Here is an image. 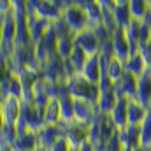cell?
<instances>
[{"label": "cell", "instance_id": "obj_1", "mask_svg": "<svg viewBox=\"0 0 151 151\" xmlns=\"http://www.w3.org/2000/svg\"><path fill=\"white\" fill-rule=\"evenodd\" d=\"M65 88L76 100H84V102H90V104L97 106V100H99V95H100L99 84L86 81L81 74H76L74 77H70L67 81Z\"/></svg>", "mask_w": 151, "mask_h": 151}, {"label": "cell", "instance_id": "obj_2", "mask_svg": "<svg viewBox=\"0 0 151 151\" xmlns=\"http://www.w3.org/2000/svg\"><path fill=\"white\" fill-rule=\"evenodd\" d=\"M62 19H63V23L74 32L76 35L84 32L86 28H90L86 12H84L81 2H65L63 12H62Z\"/></svg>", "mask_w": 151, "mask_h": 151}, {"label": "cell", "instance_id": "obj_3", "mask_svg": "<svg viewBox=\"0 0 151 151\" xmlns=\"http://www.w3.org/2000/svg\"><path fill=\"white\" fill-rule=\"evenodd\" d=\"M63 5H65V2H56V0H35V2H32L35 16L51 23V25H55L56 21L62 19Z\"/></svg>", "mask_w": 151, "mask_h": 151}, {"label": "cell", "instance_id": "obj_4", "mask_svg": "<svg viewBox=\"0 0 151 151\" xmlns=\"http://www.w3.org/2000/svg\"><path fill=\"white\" fill-rule=\"evenodd\" d=\"M18 123L27 130V132H37L44 125L42 123V109H39L34 102H23L21 107V116Z\"/></svg>", "mask_w": 151, "mask_h": 151}, {"label": "cell", "instance_id": "obj_5", "mask_svg": "<svg viewBox=\"0 0 151 151\" xmlns=\"http://www.w3.org/2000/svg\"><path fill=\"white\" fill-rule=\"evenodd\" d=\"M62 132H63V137L70 142L72 148H81L83 144L88 142L90 139V127L86 125H81L77 121H70V123H62Z\"/></svg>", "mask_w": 151, "mask_h": 151}, {"label": "cell", "instance_id": "obj_6", "mask_svg": "<svg viewBox=\"0 0 151 151\" xmlns=\"http://www.w3.org/2000/svg\"><path fill=\"white\" fill-rule=\"evenodd\" d=\"M111 47H113V56L119 62H127L130 58V44L125 34V28H116L111 34Z\"/></svg>", "mask_w": 151, "mask_h": 151}, {"label": "cell", "instance_id": "obj_7", "mask_svg": "<svg viewBox=\"0 0 151 151\" xmlns=\"http://www.w3.org/2000/svg\"><path fill=\"white\" fill-rule=\"evenodd\" d=\"M21 107H23V100L14 99V97H5L4 100H0V109L4 114V121L5 127H14L21 116Z\"/></svg>", "mask_w": 151, "mask_h": 151}, {"label": "cell", "instance_id": "obj_8", "mask_svg": "<svg viewBox=\"0 0 151 151\" xmlns=\"http://www.w3.org/2000/svg\"><path fill=\"white\" fill-rule=\"evenodd\" d=\"M74 42H76V46H79L88 56H95V55L100 53L102 42H100V39L97 37V34H95L91 28H86L84 32L77 34L76 39H74Z\"/></svg>", "mask_w": 151, "mask_h": 151}, {"label": "cell", "instance_id": "obj_9", "mask_svg": "<svg viewBox=\"0 0 151 151\" xmlns=\"http://www.w3.org/2000/svg\"><path fill=\"white\" fill-rule=\"evenodd\" d=\"M97 116H99V111H97L95 104H90V102H84V100H76L74 99V121L90 127L97 119Z\"/></svg>", "mask_w": 151, "mask_h": 151}, {"label": "cell", "instance_id": "obj_10", "mask_svg": "<svg viewBox=\"0 0 151 151\" xmlns=\"http://www.w3.org/2000/svg\"><path fill=\"white\" fill-rule=\"evenodd\" d=\"M102 74H104V67H102V60H100V56H99V55L90 56V58L86 60L83 70H81V76H83L86 81L99 84L100 79H102Z\"/></svg>", "mask_w": 151, "mask_h": 151}, {"label": "cell", "instance_id": "obj_11", "mask_svg": "<svg viewBox=\"0 0 151 151\" xmlns=\"http://www.w3.org/2000/svg\"><path fill=\"white\" fill-rule=\"evenodd\" d=\"M137 83H139V77L125 72V76L116 83L118 95L127 99V100H135V97H137Z\"/></svg>", "mask_w": 151, "mask_h": 151}, {"label": "cell", "instance_id": "obj_12", "mask_svg": "<svg viewBox=\"0 0 151 151\" xmlns=\"http://www.w3.org/2000/svg\"><path fill=\"white\" fill-rule=\"evenodd\" d=\"M35 134H37L39 146H44V148H47V150L63 135L62 125H55V127H51V125H42Z\"/></svg>", "mask_w": 151, "mask_h": 151}, {"label": "cell", "instance_id": "obj_13", "mask_svg": "<svg viewBox=\"0 0 151 151\" xmlns=\"http://www.w3.org/2000/svg\"><path fill=\"white\" fill-rule=\"evenodd\" d=\"M58 104H60V119H62V123L74 121V97L67 91L65 86H62V90L58 93Z\"/></svg>", "mask_w": 151, "mask_h": 151}, {"label": "cell", "instance_id": "obj_14", "mask_svg": "<svg viewBox=\"0 0 151 151\" xmlns=\"http://www.w3.org/2000/svg\"><path fill=\"white\" fill-rule=\"evenodd\" d=\"M127 114H128V100L123 99V97H119L118 102H116V106L113 107V111L109 113V118H111V121L114 123V127L118 130H123V128L128 127Z\"/></svg>", "mask_w": 151, "mask_h": 151}, {"label": "cell", "instance_id": "obj_15", "mask_svg": "<svg viewBox=\"0 0 151 151\" xmlns=\"http://www.w3.org/2000/svg\"><path fill=\"white\" fill-rule=\"evenodd\" d=\"M42 123L44 125H60L62 119H60V104H58V95L56 97H51L47 100V104L42 107Z\"/></svg>", "mask_w": 151, "mask_h": 151}, {"label": "cell", "instance_id": "obj_16", "mask_svg": "<svg viewBox=\"0 0 151 151\" xmlns=\"http://www.w3.org/2000/svg\"><path fill=\"white\" fill-rule=\"evenodd\" d=\"M148 109L150 107L142 106L137 100H128V114H127L128 127H141V123L144 121V118L148 114Z\"/></svg>", "mask_w": 151, "mask_h": 151}, {"label": "cell", "instance_id": "obj_17", "mask_svg": "<svg viewBox=\"0 0 151 151\" xmlns=\"http://www.w3.org/2000/svg\"><path fill=\"white\" fill-rule=\"evenodd\" d=\"M113 16H114V21H116V27H118V28H125V27L132 21L128 0H114Z\"/></svg>", "mask_w": 151, "mask_h": 151}, {"label": "cell", "instance_id": "obj_18", "mask_svg": "<svg viewBox=\"0 0 151 151\" xmlns=\"http://www.w3.org/2000/svg\"><path fill=\"white\" fill-rule=\"evenodd\" d=\"M81 4H83V9L86 12L90 28H95V27L102 25V7H100L99 0H86V2H81Z\"/></svg>", "mask_w": 151, "mask_h": 151}, {"label": "cell", "instance_id": "obj_19", "mask_svg": "<svg viewBox=\"0 0 151 151\" xmlns=\"http://www.w3.org/2000/svg\"><path fill=\"white\" fill-rule=\"evenodd\" d=\"M100 60H102V58H100ZM102 67H104V74L107 76L114 84H116L123 76H125V63H123V62H119V60H118V58H114V56H113V58H109L107 62H104V60H102Z\"/></svg>", "mask_w": 151, "mask_h": 151}, {"label": "cell", "instance_id": "obj_20", "mask_svg": "<svg viewBox=\"0 0 151 151\" xmlns=\"http://www.w3.org/2000/svg\"><path fill=\"white\" fill-rule=\"evenodd\" d=\"M119 139H121L123 148L141 150V134H139V127H127V128L119 130Z\"/></svg>", "mask_w": 151, "mask_h": 151}, {"label": "cell", "instance_id": "obj_21", "mask_svg": "<svg viewBox=\"0 0 151 151\" xmlns=\"http://www.w3.org/2000/svg\"><path fill=\"white\" fill-rule=\"evenodd\" d=\"M137 102H141L142 106L151 107V77L146 72L144 76L139 77V83H137V97H135Z\"/></svg>", "mask_w": 151, "mask_h": 151}, {"label": "cell", "instance_id": "obj_22", "mask_svg": "<svg viewBox=\"0 0 151 151\" xmlns=\"http://www.w3.org/2000/svg\"><path fill=\"white\" fill-rule=\"evenodd\" d=\"M39 146V141H37V134L35 132H27L23 135H19L14 144L11 146L12 151H34Z\"/></svg>", "mask_w": 151, "mask_h": 151}, {"label": "cell", "instance_id": "obj_23", "mask_svg": "<svg viewBox=\"0 0 151 151\" xmlns=\"http://www.w3.org/2000/svg\"><path fill=\"white\" fill-rule=\"evenodd\" d=\"M125 72L135 76V77H141V76H144L148 72V67H146V63H144V60L141 58L139 53L130 55V58L125 62Z\"/></svg>", "mask_w": 151, "mask_h": 151}, {"label": "cell", "instance_id": "obj_24", "mask_svg": "<svg viewBox=\"0 0 151 151\" xmlns=\"http://www.w3.org/2000/svg\"><path fill=\"white\" fill-rule=\"evenodd\" d=\"M130 16L135 21H144L150 14V0H128Z\"/></svg>", "mask_w": 151, "mask_h": 151}, {"label": "cell", "instance_id": "obj_25", "mask_svg": "<svg viewBox=\"0 0 151 151\" xmlns=\"http://www.w3.org/2000/svg\"><path fill=\"white\" fill-rule=\"evenodd\" d=\"M88 58H90V56H88L79 46L74 44V49H72V53H70V56H69L67 60H69V63L72 65V69L76 70V74H81V70H83V67H84V63H86Z\"/></svg>", "mask_w": 151, "mask_h": 151}, {"label": "cell", "instance_id": "obj_26", "mask_svg": "<svg viewBox=\"0 0 151 151\" xmlns=\"http://www.w3.org/2000/svg\"><path fill=\"white\" fill-rule=\"evenodd\" d=\"M139 134H141V150H148L151 144V107L148 109L144 121L139 127Z\"/></svg>", "mask_w": 151, "mask_h": 151}, {"label": "cell", "instance_id": "obj_27", "mask_svg": "<svg viewBox=\"0 0 151 151\" xmlns=\"http://www.w3.org/2000/svg\"><path fill=\"white\" fill-rule=\"evenodd\" d=\"M12 74H14V70H12V63H11L9 53L0 49V84L9 81Z\"/></svg>", "mask_w": 151, "mask_h": 151}, {"label": "cell", "instance_id": "obj_28", "mask_svg": "<svg viewBox=\"0 0 151 151\" xmlns=\"http://www.w3.org/2000/svg\"><path fill=\"white\" fill-rule=\"evenodd\" d=\"M7 97H14V99L23 100V86H21L18 74H12L11 79L7 81Z\"/></svg>", "mask_w": 151, "mask_h": 151}, {"label": "cell", "instance_id": "obj_29", "mask_svg": "<svg viewBox=\"0 0 151 151\" xmlns=\"http://www.w3.org/2000/svg\"><path fill=\"white\" fill-rule=\"evenodd\" d=\"M121 150H123V144H121V139H119V130H118L113 137L106 142L104 151H121Z\"/></svg>", "mask_w": 151, "mask_h": 151}, {"label": "cell", "instance_id": "obj_30", "mask_svg": "<svg viewBox=\"0 0 151 151\" xmlns=\"http://www.w3.org/2000/svg\"><path fill=\"white\" fill-rule=\"evenodd\" d=\"M139 55H141V58L144 60L146 67L150 69L151 67V42H146V44H141V46H139Z\"/></svg>", "mask_w": 151, "mask_h": 151}, {"label": "cell", "instance_id": "obj_31", "mask_svg": "<svg viewBox=\"0 0 151 151\" xmlns=\"http://www.w3.org/2000/svg\"><path fill=\"white\" fill-rule=\"evenodd\" d=\"M72 150H74V148L70 146V142H69L63 135H62V137H60L51 148H49V151H72Z\"/></svg>", "mask_w": 151, "mask_h": 151}, {"label": "cell", "instance_id": "obj_32", "mask_svg": "<svg viewBox=\"0 0 151 151\" xmlns=\"http://www.w3.org/2000/svg\"><path fill=\"white\" fill-rule=\"evenodd\" d=\"M12 12V2L11 0H0V18H5Z\"/></svg>", "mask_w": 151, "mask_h": 151}, {"label": "cell", "instance_id": "obj_33", "mask_svg": "<svg viewBox=\"0 0 151 151\" xmlns=\"http://www.w3.org/2000/svg\"><path fill=\"white\" fill-rule=\"evenodd\" d=\"M4 128H5V121H4V114H2V109H0V134L4 132Z\"/></svg>", "mask_w": 151, "mask_h": 151}, {"label": "cell", "instance_id": "obj_34", "mask_svg": "<svg viewBox=\"0 0 151 151\" xmlns=\"http://www.w3.org/2000/svg\"><path fill=\"white\" fill-rule=\"evenodd\" d=\"M34 151H49V150H47V148H44V146H37Z\"/></svg>", "mask_w": 151, "mask_h": 151}, {"label": "cell", "instance_id": "obj_35", "mask_svg": "<svg viewBox=\"0 0 151 151\" xmlns=\"http://www.w3.org/2000/svg\"><path fill=\"white\" fill-rule=\"evenodd\" d=\"M0 47H2V18H0Z\"/></svg>", "mask_w": 151, "mask_h": 151}, {"label": "cell", "instance_id": "obj_36", "mask_svg": "<svg viewBox=\"0 0 151 151\" xmlns=\"http://www.w3.org/2000/svg\"><path fill=\"white\" fill-rule=\"evenodd\" d=\"M0 151H12L9 146H0Z\"/></svg>", "mask_w": 151, "mask_h": 151}, {"label": "cell", "instance_id": "obj_37", "mask_svg": "<svg viewBox=\"0 0 151 151\" xmlns=\"http://www.w3.org/2000/svg\"><path fill=\"white\" fill-rule=\"evenodd\" d=\"M121 151H142V150H134V148H123Z\"/></svg>", "mask_w": 151, "mask_h": 151}, {"label": "cell", "instance_id": "obj_38", "mask_svg": "<svg viewBox=\"0 0 151 151\" xmlns=\"http://www.w3.org/2000/svg\"><path fill=\"white\" fill-rule=\"evenodd\" d=\"M148 74H150V77H151V67H150V69H148Z\"/></svg>", "mask_w": 151, "mask_h": 151}, {"label": "cell", "instance_id": "obj_39", "mask_svg": "<svg viewBox=\"0 0 151 151\" xmlns=\"http://www.w3.org/2000/svg\"><path fill=\"white\" fill-rule=\"evenodd\" d=\"M144 151H151V144H150V148H148V150H144Z\"/></svg>", "mask_w": 151, "mask_h": 151}, {"label": "cell", "instance_id": "obj_40", "mask_svg": "<svg viewBox=\"0 0 151 151\" xmlns=\"http://www.w3.org/2000/svg\"><path fill=\"white\" fill-rule=\"evenodd\" d=\"M150 12H151V2H150Z\"/></svg>", "mask_w": 151, "mask_h": 151}, {"label": "cell", "instance_id": "obj_41", "mask_svg": "<svg viewBox=\"0 0 151 151\" xmlns=\"http://www.w3.org/2000/svg\"><path fill=\"white\" fill-rule=\"evenodd\" d=\"M72 151H77V150H76V148H74V150H72Z\"/></svg>", "mask_w": 151, "mask_h": 151}]
</instances>
